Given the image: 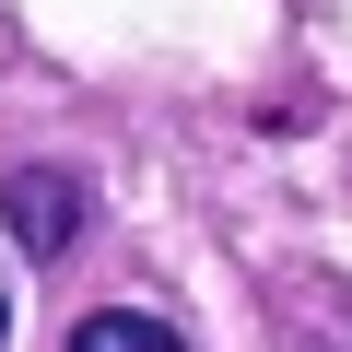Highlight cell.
Here are the masks:
<instances>
[{
  "label": "cell",
  "instance_id": "cell-1",
  "mask_svg": "<svg viewBox=\"0 0 352 352\" xmlns=\"http://www.w3.org/2000/svg\"><path fill=\"white\" fill-rule=\"evenodd\" d=\"M0 223H12L24 258H71V235H82V176H71V164H24V176H0Z\"/></svg>",
  "mask_w": 352,
  "mask_h": 352
},
{
  "label": "cell",
  "instance_id": "cell-2",
  "mask_svg": "<svg viewBox=\"0 0 352 352\" xmlns=\"http://www.w3.org/2000/svg\"><path fill=\"white\" fill-rule=\"evenodd\" d=\"M71 352H188L164 317H141V305H94L82 329H71Z\"/></svg>",
  "mask_w": 352,
  "mask_h": 352
},
{
  "label": "cell",
  "instance_id": "cell-3",
  "mask_svg": "<svg viewBox=\"0 0 352 352\" xmlns=\"http://www.w3.org/2000/svg\"><path fill=\"white\" fill-rule=\"evenodd\" d=\"M0 340H12V305H0Z\"/></svg>",
  "mask_w": 352,
  "mask_h": 352
}]
</instances>
